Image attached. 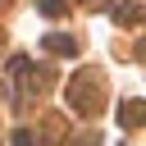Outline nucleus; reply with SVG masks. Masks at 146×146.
I'll use <instances>...</instances> for the list:
<instances>
[{
	"mask_svg": "<svg viewBox=\"0 0 146 146\" xmlns=\"http://www.w3.org/2000/svg\"><path fill=\"white\" fill-rule=\"evenodd\" d=\"M41 14H50V18L64 14V0H41Z\"/></svg>",
	"mask_w": 146,
	"mask_h": 146,
	"instance_id": "1",
	"label": "nucleus"
},
{
	"mask_svg": "<svg viewBox=\"0 0 146 146\" xmlns=\"http://www.w3.org/2000/svg\"><path fill=\"white\" fill-rule=\"evenodd\" d=\"M137 110H141V105H123V123H128V128H132V123H137V119H141V114H137Z\"/></svg>",
	"mask_w": 146,
	"mask_h": 146,
	"instance_id": "2",
	"label": "nucleus"
}]
</instances>
